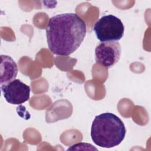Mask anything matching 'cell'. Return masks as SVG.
I'll return each instance as SVG.
<instances>
[{
    "instance_id": "6da1fadb",
    "label": "cell",
    "mask_w": 151,
    "mask_h": 151,
    "mask_svg": "<svg viewBox=\"0 0 151 151\" xmlns=\"http://www.w3.org/2000/svg\"><path fill=\"white\" fill-rule=\"evenodd\" d=\"M85 22L75 13L58 14L49 19L47 41L54 54L67 56L80 46L86 35Z\"/></svg>"
},
{
    "instance_id": "7a4b0ae2",
    "label": "cell",
    "mask_w": 151,
    "mask_h": 151,
    "mask_svg": "<svg viewBox=\"0 0 151 151\" xmlns=\"http://www.w3.org/2000/svg\"><path fill=\"white\" fill-rule=\"evenodd\" d=\"M126 129L123 121L116 114L104 113L95 117L91 128L93 142L101 147L111 148L124 140Z\"/></svg>"
},
{
    "instance_id": "3957f363",
    "label": "cell",
    "mask_w": 151,
    "mask_h": 151,
    "mask_svg": "<svg viewBox=\"0 0 151 151\" xmlns=\"http://www.w3.org/2000/svg\"><path fill=\"white\" fill-rule=\"evenodd\" d=\"M93 31L101 42L117 41L123 37L124 27L120 18L113 15H107L95 23Z\"/></svg>"
},
{
    "instance_id": "277c9868",
    "label": "cell",
    "mask_w": 151,
    "mask_h": 151,
    "mask_svg": "<svg viewBox=\"0 0 151 151\" xmlns=\"http://www.w3.org/2000/svg\"><path fill=\"white\" fill-rule=\"evenodd\" d=\"M121 53V46L118 41L101 42L95 49V60L97 64L110 68L119 61Z\"/></svg>"
},
{
    "instance_id": "5b68a950",
    "label": "cell",
    "mask_w": 151,
    "mask_h": 151,
    "mask_svg": "<svg viewBox=\"0 0 151 151\" xmlns=\"http://www.w3.org/2000/svg\"><path fill=\"white\" fill-rule=\"evenodd\" d=\"M1 87L4 97L10 104H20L29 99V86L19 79H15L6 84L1 85Z\"/></svg>"
},
{
    "instance_id": "8992f818",
    "label": "cell",
    "mask_w": 151,
    "mask_h": 151,
    "mask_svg": "<svg viewBox=\"0 0 151 151\" xmlns=\"http://www.w3.org/2000/svg\"><path fill=\"white\" fill-rule=\"evenodd\" d=\"M1 85L6 84L15 79L18 74V67L14 60L6 55H1Z\"/></svg>"
}]
</instances>
